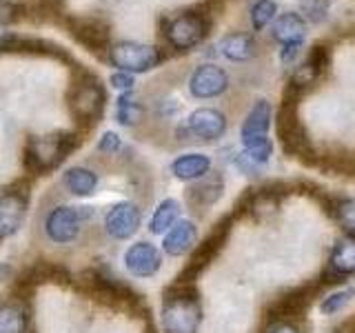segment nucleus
I'll list each match as a JSON object with an SVG mask.
<instances>
[{
  "label": "nucleus",
  "instance_id": "10",
  "mask_svg": "<svg viewBox=\"0 0 355 333\" xmlns=\"http://www.w3.org/2000/svg\"><path fill=\"white\" fill-rule=\"evenodd\" d=\"M140 209L133 203H118L105 216V231L114 240H129L140 229Z\"/></svg>",
  "mask_w": 355,
  "mask_h": 333
},
{
  "label": "nucleus",
  "instance_id": "5",
  "mask_svg": "<svg viewBox=\"0 0 355 333\" xmlns=\"http://www.w3.org/2000/svg\"><path fill=\"white\" fill-rule=\"evenodd\" d=\"M162 60L160 49H155L153 44H142V42H116L109 47V62L118 67V71L127 74H144L151 71L153 67H158Z\"/></svg>",
  "mask_w": 355,
  "mask_h": 333
},
{
  "label": "nucleus",
  "instance_id": "3",
  "mask_svg": "<svg viewBox=\"0 0 355 333\" xmlns=\"http://www.w3.org/2000/svg\"><path fill=\"white\" fill-rule=\"evenodd\" d=\"M69 109L80 125H94L105 109V89L92 74H80L69 89Z\"/></svg>",
  "mask_w": 355,
  "mask_h": 333
},
{
  "label": "nucleus",
  "instance_id": "26",
  "mask_svg": "<svg viewBox=\"0 0 355 333\" xmlns=\"http://www.w3.org/2000/svg\"><path fill=\"white\" fill-rule=\"evenodd\" d=\"M300 9L309 20H324L327 16V0H300Z\"/></svg>",
  "mask_w": 355,
  "mask_h": 333
},
{
  "label": "nucleus",
  "instance_id": "16",
  "mask_svg": "<svg viewBox=\"0 0 355 333\" xmlns=\"http://www.w3.org/2000/svg\"><path fill=\"white\" fill-rule=\"evenodd\" d=\"M306 36V20L297 11H286L273 25V40L280 42L282 47L286 44H302Z\"/></svg>",
  "mask_w": 355,
  "mask_h": 333
},
{
  "label": "nucleus",
  "instance_id": "2",
  "mask_svg": "<svg viewBox=\"0 0 355 333\" xmlns=\"http://www.w3.org/2000/svg\"><path fill=\"white\" fill-rule=\"evenodd\" d=\"M76 136L67 131L47 133V136H33L25 147V164L33 173H44L55 169L67 155L76 149Z\"/></svg>",
  "mask_w": 355,
  "mask_h": 333
},
{
  "label": "nucleus",
  "instance_id": "32",
  "mask_svg": "<svg viewBox=\"0 0 355 333\" xmlns=\"http://www.w3.org/2000/svg\"><path fill=\"white\" fill-rule=\"evenodd\" d=\"M11 275H14V269H11L9 264H0V287H3Z\"/></svg>",
  "mask_w": 355,
  "mask_h": 333
},
{
  "label": "nucleus",
  "instance_id": "20",
  "mask_svg": "<svg viewBox=\"0 0 355 333\" xmlns=\"http://www.w3.org/2000/svg\"><path fill=\"white\" fill-rule=\"evenodd\" d=\"M178 218H180V203L173 198H166L155 207L151 222H149V229H151V233H155V236H160V233L164 236V233L178 222Z\"/></svg>",
  "mask_w": 355,
  "mask_h": 333
},
{
  "label": "nucleus",
  "instance_id": "17",
  "mask_svg": "<svg viewBox=\"0 0 355 333\" xmlns=\"http://www.w3.org/2000/svg\"><path fill=\"white\" fill-rule=\"evenodd\" d=\"M211 169V158L207 153H182L171 162V171L178 180H198Z\"/></svg>",
  "mask_w": 355,
  "mask_h": 333
},
{
  "label": "nucleus",
  "instance_id": "23",
  "mask_svg": "<svg viewBox=\"0 0 355 333\" xmlns=\"http://www.w3.org/2000/svg\"><path fill=\"white\" fill-rule=\"evenodd\" d=\"M142 116H144V109H142V105L138 103V100L133 98L129 92L122 94L120 100H118V109H116V118H118L120 125L133 127V125H138V122L142 120Z\"/></svg>",
  "mask_w": 355,
  "mask_h": 333
},
{
  "label": "nucleus",
  "instance_id": "30",
  "mask_svg": "<svg viewBox=\"0 0 355 333\" xmlns=\"http://www.w3.org/2000/svg\"><path fill=\"white\" fill-rule=\"evenodd\" d=\"M111 87L120 89V92H131L133 89V74H127V71H116L111 76Z\"/></svg>",
  "mask_w": 355,
  "mask_h": 333
},
{
  "label": "nucleus",
  "instance_id": "28",
  "mask_svg": "<svg viewBox=\"0 0 355 333\" xmlns=\"http://www.w3.org/2000/svg\"><path fill=\"white\" fill-rule=\"evenodd\" d=\"M340 220L347 225L351 231H355V200H344V203L340 205Z\"/></svg>",
  "mask_w": 355,
  "mask_h": 333
},
{
  "label": "nucleus",
  "instance_id": "1",
  "mask_svg": "<svg viewBox=\"0 0 355 333\" xmlns=\"http://www.w3.org/2000/svg\"><path fill=\"white\" fill-rule=\"evenodd\" d=\"M271 116H273L271 103L258 100L242 122L240 138L244 144V155H247L253 164H264L271 158V151H273V144L269 140Z\"/></svg>",
  "mask_w": 355,
  "mask_h": 333
},
{
  "label": "nucleus",
  "instance_id": "18",
  "mask_svg": "<svg viewBox=\"0 0 355 333\" xmlns=\"http://www.w3.org/2000/svg\"><path fill=\"white\" fill-rule=\"evenodd\" d=\"M0 51H29V53H49V56H60L62 49L58 44L36 40V38H25V36H14V33H3L0 36Z\"/></svg>",
  "mask_w": 355,
  "mask_h": 333
},
{
  "label": "nucleus",
  "instance_id": "15",
  "mask_svg": "<svg viewBox=\"0 0 355 333\" xmlns=\"http://www.w3.org/2000/svg\"><path fill=\"white\" fill-rule=\"evenodd\" d=\"M198 240V229L191 220H178L175 225L164 233L162 249L169 255H182L193 247Z\"/></svg>",
  "mask_w": 355,
  "mask_h": 333
},
{
  "label": "nucleus",
  "instance_id": "21",
  "mask_svg": "<svg viewBox=\"0 0 355 333\" xmlns=\"http://www.w3.org/2000/svg\"><path fill=\"white\" fill-rule=\"evenodd\" d=\"M331 266L333 271H338L342 275H349L355 271V238L353 236H344L338 240V244L333 247L331 253Z\"/></svg>",
  "mask_w": 355,
  "mask_h": 333
},
{
  "label": "nucleus",
  "instance_id": "6",
  "mask_svg": "<svg viewBox=\"0 0 355 333\" xmlns=\"http://www.w3.org/2000/svg\"><path fill=\"white\" fill-rule=\"evenodd\" d=\"M209 29H211V20L205 14L187 11V14H180L166 22L164 33L171 47L187 51V49L198 47V44L209 36Z\"/></svg>",
  "mask_w": 355,
  "mask_h": 333
},
{
  "label": "nucleus",
  "instance_id": "13",
  "mask_svg": "<svg viewBox=\"0 0 355 333\" xmlns=\"http://www.w3.org/2000/svg\"><path fill=\"white\" fill-rule=\"evenodd\" d=\"M69 29L83 47L100 51L109 47V25L100 18H71Z\"/></svg>",
  "mask_w": 355,
  "mask_h": 333
},
{
  "label": "nucleus",
  "instance_id": "27",
  "mask_svg": "<svg viewBox=\"0 0 355 333\" xmlns=\"http://www.w3.org/2000/svg\"><path fill=\"white\" fill-rule=\"evenodd\" d=\"M122 147V142H120V136L118 133H114V131H107L103 138H100V142H98V151H103V153H116L118 149Z\"/></svg>",
  "mask_w": 355,
  "mask_h": 333
},
{
  "label": "nucleus",
  "instance_id": "4",
  "mask_svg": "<svg viewBox=\"0 0 355 333\" xmlns=\"http://www.w3.org/2000/svg\"><path fill=\"white\" fill-rule=\"evenodd\" d=\"M87 218H92V211H87V207L60 205L44 216L42 231L53 244H71L80 236Z\"/></svg>",
  "mask_w": 355,
  "mask_h": 333
},
{
  "label": "nucleus",
  "instance_id": "8",
  "mask_svg": "<svg viewBox=\"0 0 355 333\" xmlns=\"http://www.w3.org/2000/svg\"><path fill=\"white\" fill-rule=\"evenodd\" d=\"M229 89V76L218 65H200L189 78V92L198 100L218 98Z\"/></svg>",
  "mask_w": 355,
  "mask_h": 333
},
{
  "label": "nucleus",
  "instance_id": "12",
  "mask_svg": "<svg viewBox=\"0 0 355 333\" xmlns=\"http://www.w3.org/2000/svg\"><path fill=\"white\" fill-rule=\"evenodd\" d=\"M162 255L151 242H136L125 251V269L136 278H151L158 273Z\"/></svg>",
  "mask_w": 355,
  "mask_h": 333
},
{
  "label": "nucleus",
  "instance_id": "31",
  "mask_svg": "<svg viewBox=\"0 0 355 333\" xmlns=\"http://www.w3.org/2000/svg\"><path fill=\"white\" fill-rule=\"evenodd\" d=\"M300 49H302V44H286V47H282V62L291 65L295 60V56L300 53Z\"/></svg>",
  "mask_w": 355,
  "mask_h": 333
},
{
  "label": "nucleus",
  "instance_id": "33",
  "mask_svg": "<svg viewBox=\"0 0 355 333\" xmlns=\"http://www.w3.org/2000/svg\"><path fill=\"white\" fill-rule=\"evenodd\" d=\"M271 333H297V329L293 325H277L271 329Z\"/></svg>",
  "mask_w": 355,
  "mask_h": 333
},
{
  "label": "nucleus",
  "instance_id": "14",
  "mask_svg": "<svg viewBox=\"0 0 355 333\" xmlns=\"http://www.w3.org/2000/svg\"><path fill=\"white\" fill-rule=\"evenodd\" d=\"M218 49L231 62H247L258 53V40L251 33H229L220 40Z\"/></svg>",
  "mask_w": 355,
  "mask_h": 333
},
{
  "label": "nucleus",
  "instance_id": "9",
  "mask_svg": "<svg viewBox=\"0 0 355 333\" xmlns=\"http://www.w3.org/2000/svg\"><path fill=\"white\" fill-rule=\"evenodd\" d=\"M27 216V191L7 189L0 194V240H5L20 229Z\"/></svg>",
  "mask_w": 355,
  "mask_h": 333
},
{
  "label": "nucleus",
  "instance_id": "22",
  "mask_svg": "<svg viewBox=\"0 0 355 333\" xmlns=\"http://www.w3.org/2000/svg\"><path fill=\"white\" fill-rule=\"evenodd\" d=\"M29 325L27 311L16 302L0 307V333H25Z\"/></svg>",
  "mask_w": 355,
  "mask_h": 333
},
{
  "label": "nucleus",
  "instance_id": "29",
  "mask_svg": "<svg viewBox=\"0 0 355 333\" xmlns=\"http://www.w3.org/2000/svg\"><path fill=\"white\" fill-rule=\"evenodd\" d=\"M18 18V7L7 3V0H0V27L11 25Z\"/></svg>",
  "mask_w": 355,
  "mask_h": 333
},
{
  "label": "nucleus",
  "instance_id": "11",
  "mask_svg": "<svg viewBox=\"0 0 355 333\" xmlns=\"http://www.w3.org/2000/svg\"><path fill=\"white\" fill-rule=\"evenodd\" d=\"M187 131L205 142L218 140L227 131V116L214 107H200L187 118Z\"/></svg>",
  "mask_w": 355,
  "mask_h": 333
},
{
  "label": "nucleus",
  "instance_id": "7",
  "mask_svg": "<svg viewBox=\"0 0 355 333\" xmlns=\"http://www.w3.org/2000/svg\"><path fill=\"white\" fill-rule=\"evenodd\" d=\"M162 325L166 333H196L200 325V302L191 296H173L164 300Z\"/></svg>",
  "mask_w": 355,
  "mask_h": 333
},
{
  "label": "nucleus",
  "instance_id": "25",
  "mask_svg": "<svg viewBox=\"0 0 355 333\" xmlns=\"http://www.w3.org/2000/svg\"><path fill=\"white\" fill-rule=\"evenodd\" d=\"M355 296V289H342V291H336L333 296L324 298V302H322V311L324 314H338L342 307L349 305V300Z\"/></svg>",
  "mask_w": 355,
  "mask_h": 333
},
{
  "label": "nucleus",
  "instance_id": "19",
  "mask_svg": "<svg viewBox=\"0 0 355 333\" xmlns=\"http://www.w3.org/2000/svg\"><path fill=\"white\" fill-rule=\"evenodd\" d=\"M62 185L73 196H92L98 187V176L87 166H71L62 173Z\"/></svg>",
  "mask_w": 355,
  "mask_h": 333
},
{
  "label": "nucleus",
  "instance_id": "24",
  "mask_svg": "<svg viewBox=\"0 0 355 333\" xmlns=\"http://www.w3.org/2000/svg\"><path fill=\"white\" fill-rule=\"evenodd\" d=\"M277 14V5L275 0H258L253 7H251V27L253 31H262L266 29V25H271V20Z\"/></svg>",
  "mask_w": 355,
  "mask_h": 333
}]
</instances>
